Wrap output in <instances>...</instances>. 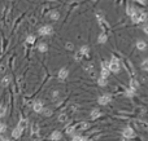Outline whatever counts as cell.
<instances>
[{"mask_svg":"<svg viewBox=\"0 0 148 141\" xmlns=\"http://www.w3.org/2000/svg\"><path fill=\"white\" fill-rule=\"evenodd\" d=\"M74 130H75V127H70V128H68V130H66V132H68V133H72Z\"/></svg>","mask_w":148,"mask_h":141,"instance_id":"cell-29","label":"cell"},{"mask_svg":"<svg viewBox=\"0 0 148 141\" xmlns=\"http://www.w3.org/2000/svg\"><path fill=\"white\" fill-rule=\"evenodd\" d=\"M9 82H11V76H9V75H7V76H4V78H3V80H2V86H4V87H5V86H8V84H9Z\"/></svg>","mask_w":148,"mask_h":141,"instance_id":"cell-14","label":"cell"},{"mask_svg":"<svg viewBox=\"0 0 148 141\" xmlns=\"http://www.w3.org/2000/svg\"><path fill=\"white\" fill-rule=\"evenodd\" d=\"M88 51H90L88 45H82V47H81V51H79V53H81L82 56H86V54L88 53Z\"/></svg>","mask_w":148,"mask_h":141,"instance_id":"cell-11","label":"cell"},{"mask_svg":"<svg viewBox=\"0 0 148 141\" xmlns=\"http://www.w3.org/2000/svg\"><path fill=\"white\" fill-rule=\"evenodd\" d=\"M5 130H7V124H3V123H0V133L5 132Z\"/></svg>","mask_w":148,"mask_h":141,"instance_id":"cell-24","label":"cell"},{"mask_svg":"<svg viewBox=\"0 0 148 141\" xmlns=\"http://www.w3.org/2000/svg\"><path fill=\"white\" fill-rule=\"evenodd\" d=\"M52 31H53V29L51 26H43V27L39 29V34L40 35H51Z\"/></svg>","mask_w":148,"mask_h":141,"instance_id":"cell-4","label":"cell"},{"mask_svg":"<svg viewBox=\"0 0 148 141\" xmlns=\"http://www.w3.org/2000/svg\"><path fill=\"white\" fill-rule=\"evenodd\" d=\"M108 70H111L113 73H118L120 71V61L116 57H112L111 62H108Z\"/></svg>","mask_w":148,"mask_h":141,"instance_id":"cell-2","label":"cell"},{"mask_svg":"<svg viewBox=\"0 0 148 141\" xmlns=\"http://www.w3.org/2000/svg\"><path fill=\"white\" fill-rule=\"evenodd\" d=\"M109 76V70L108 69H101V78L107 79Z\"/></svg>","mask_w":148,"mask_h":141,"instance_id":"cell-16","label":"cell"},{"mask_svg":"<svg viewBox=\"0 0 148 141\" xmlns=\"http://www.w3.org/2000/svg\"><path fill=\"white\" fill-rule=\"evenodd\" d=\"M21 133H22V130H19L18 127H16L13 131H12V137L13 138H18L21 136Z\"/></svg>","mask_w":148,"mask_h":141,"instance_id":"cell-9","label":"cell"},{"mask_svg":"<svg viewBox=\"0 0 148 141\" xmlns=\"http://www.w3.org/2000/svg\"><path fill=\"white\" fill-rule=\"evenodd\" d=\"M26 126H27V120H26V119H21L17 127H18L19 130H22V131H24V130L26 128Z\"/></svg>","mask_w":148,"mask_h":141,"instance_id":"cell-10","label":"cell"},{"mask_svg":"<svg viewBox=\"0 0 148 141\" xmlns=\"http://www.w3.org/2000/svg\"><path fill=\"white\" fill-rule=\"evenodd\" d=\"M134 130L131 128V127H126L125 130H123V137H126V138H131V137H134Z\"/></svg>","mask_w":148,"mask_h":141,"instance_id":"cell-5","label":"cell"},{"mask_svg":"<svg viewBox=\"0 0 148 141\" xmlns=\"http://www.w3.org/2000/svg\"><path fill=\"white\" fill-rule=\"evenodd\" d=\"M3 141H11V140H7V138H4V140H3Z\"/></svg>","mask_w":148,"mask_h":141,"instance_id":"cell-34","label":"cell"},{"mask_svg":"<svg viewBox=\"0 0 148 141\" xmlns=\"http://www.w3.org/2000/svg\"><path fill=\"white\" fill-rule=\"evenodd\" d=\"M136 47H138V49L144 51V49H145V42H143V40H139V42L136 43Z\"/></svg>","mask_w":148,"mask_h":141,"instance_id":"cell-13","label":"cell"},{"mask_svg":"<svg viewBox=\"0 0 148 141\" xmlns=\"http://www.w3.org/2000/svg\"><path fill=\"white\" fill-rule=\"evenodd\" d=\"M68 74H69L68 69H61V70L58 71V79H61V80L66 79V78H68Z\"/></svg>","mask_w":148,"mask_h":141,"instance_id":"cell-7","label":"cell"},{"mask_svg":"<svg viewBox=\"0 0 148 141\" xmlns=\"http://www.w3.org/2000/svg\"><path fill=\"white\" fill-rule=\"evenodd\" d=\"M145 18H147V16H145V13H144L143 10H135V12L131 14V19H133L134 24L143 22V21H145Z\"/></svg>","mask_w":148,"mask_h":141,"instance_id":"cell-1","label":"cell"},{"mask_svg":"<svg viewBox=\"0 0 148 141\" xmlns=\"http://www.w3.org/2000/svg\"><path fill=\"white\" fill-rule=\"evenodd\" d=\"M42 113H44V115H46V116H50V115L52 114V111H51L50 109H43V111H42Z\"/></svg>","mask_w":148,"mask_h":141,"instance_id":"cell-26","label":"cell"},{"mask_svg":"<svg viewBox=\"0 0 148 141\" xmlns=\"http://www.w3.org/2000/svg\"><path fill=\"white\" fill-rule=\"evenodd\" d=\"M38 49H39L40 52H46V51H47V44H46V43H40V44L38 45Z\"/></svg>","mask_w":148,"mask_h":141,"instance_id":"cell-17","label":"cell"},{"mask_svg":"<svg viewBox=\"0 0 148 141\" xmlns=\"http://www.w3.org/2000/svg\"><path fill=\"white\" fill-rule=\"evenodd\" d=\"M97 116H100V110L99 109H94L91 111V119H96Z\"/></svg>","mask_w":148,"mask_h":141,"instance_id":"cell-12","label":"cell"},{"mask_svg":"<svg viewBox=\"0 0 148 141\" xmlns=\"http://www.w3.org/2000/svg\"><path fill=\"white\" fill-rule=\"evenodd\" d=\"M97 84H99V86H101V87L107 86V79H104V78H99V80H97Z\"/></svg>","mask_w":148,"mask_h":141,"instance_id":"cell-19","label":"cell"},{"mask_svg":"<svg viewBox=\"0 0 148 141\" xmlns=\"http://www.w3.org/2000/svg\"><path fill=\"white\" fill-rule=\"evenodd\" d=\"M111 100H112L111 95H101V96L99 97V100H97V102H99L100 105H107Z\"/></svg>","mask_w":148,"mask_h":141,"instance_id":"cell-3","label":"cell"},{"mask_svg":"<svg viewBox=\"0 0 148 141\" xmlns=\"http://www.w3.org/2000/svg\"><path fill=\"white\" fill-rule=\"evenodd\" d=\"M142 67H143V70H147V60H144V61H143Z\"/></svg>","mask_w":148,"mask_h":141,"instance_id":"cell-28","label":"cell"},{"mask_svg":"<svg viewBox=\"0 0 148 141\" xmlns=\"http://www.w3.org/2000/svg\"><path fill=\"white\" fill-rule=\"evenodd\" d=\"M143 30H144V32H145V34H148V29H147V26H144V27H143Z\"/></svg>","mask_w":148,"mask_h":141,"instance_id":"cell-33","label":"cell"},{"mask_svg":"<svg viewBox=\"0 0 148 141\" xmlns=\"http://www.w3.org/2000/svg\"><path fill=\"white\" fill-rule=\"evenodd\" d=\"M66 119H68V118H66L65 114H61V115L58 116V120H60V122H66Z\"/></svg>","mask_w":148,"mask_h":141,"instance_id":"cell-23","label":"cell"},{"mask_svg":"<svg viewBox=\"0 0 148 141\" xmlns=\"http://www.w3.org/2000/svg\"><path fill=\"white\" fill-rule=\"evenodd\" d=\"M138 3H140V4H145V0H136Z\"/></svg>","mask_w":148,"mask_h":141,"instance_id":"cell-32","label":"cell"},{"mask_svg":"<svg viewBox=\"0 0 148 141\" xmlns=\"http://www.w3.org/2000/svg\"><path fill=\"white\" fill-rule=\"evenodd\" d=\"M66 48L72 51V49H73V45H72V43H68V44H66Z\"/></svg>","mask_w":148,"mask_h":141,"instance_id":"cell-31","label":"cell"},{"mask_svg":"<svg viewBox=\"0 0 148 141\" xmlns=\"http://www.w3.org/2000/svg\"><path fill=\"white\" fill-rule=\"evenodd\" d=\"M130 84H131V88H130V89H133V91H136V88H138L139 83L136 82L135 79H131V82H130Z\"/></svg>","mask_w":148,"mask_h":141,"instance_id":"cell-15","label":"cell"},{"mask_svg":"<svg viewBox=\"0 0 148 141\" xmlns=\"http://www.w3.org/2000/svg\"><path fill=\"white\" fill-rule=\"evenodd\" d=\"M61 137H62V135H61L60 131H55V132L51 133V140H52V141H58Z\"/></svg>","mask_w":148,"mask_h":141,"instance_id":"cell-8","label":"cell"},{"mask_svg":"<svg viewBox=\"0 0 148 141\" xmlns=\"http://www.w3.org/2000/svg\"><path fill=\"white\" fill-rule=\"evenodd\" d=\"M35 42V36H33V35H30L29 38H27V43H30V44H33Z\"/></svg>","mask_w":148,"mask_h":141,"instance_id":"cell-25","label":"cell"},{"mask_svg":"<svg viewBox=\"0 0 148 141\" xmlns=\"http://www.w3.org/2000/svg\"><path fill=\"white\" fill-rule=\"evenodd\" d=\"M81 58H82V54H81V53H77V56H75V60H77V61H79Z\"/></svg>","mask_w":148,"mask_h":141,"instance_id":"cell-30","label":"cell"},{"mask_svg":"<svg viewBox=\"0 0 148 141\" xmlns=\"http://www.w3.org/2000/svg\"><path fill=\"white\" fill-rule=\"evenodd\" d=\"M107 39H108L107 34H103V35H100V38H99V43H105V42H107Z\"/></svg>","mask_w":148,"mask_h":141,"instance_id":"cell-20","label":"cell"},{"mask_svg":"<svg viewBox=\"0 0 148 141\" xmlns=\"http://www.w3.org/2000/svg\"><path fill=\"white\" fill-rule=\"evenodd\" d=\"M58 17H60L58 12H53V13L51 14V18H52V19H55V21H56V19H58Z\"/></svg>","mask_w":148,"mask_h":141,"instance_id":"cell-21","label":"cell"},{"mask_svg":"<svg viewBox=\"0 0 148 141\" xmlns=\"http://www.w3.org/2000/svg\"><path fill=\"white\" fill-rule=\"evenodd\" d=\"M72 141H86V140H84L82 136H74V137L72 138Z\"/></svg>","mask_w":148,"mask_h":141,"instance_id":"cell-22","label":"cell"},{"mask_svg":"<svg viewBox=\"0 0 148 141\" xmlns=\"http://www.w3.org/2000/svg\"><path fill=\"white\" fill-rule=\"evenodd\" d=\"M134 92H135V91H133V89H127V91H126V96L131 97V96L134 95Z\"/></svg>","mask_w":148,"mask_h":141,"instance_id":"cell-27","label":"cell"},{"mask_svg":"<svg viewBox=\"0 0 148 141\" xmlns=\"http://www.w3.org/2000/svg\"><path fill=\"white\" fill-rule=\"evenodd\" d=\"M33 109H34L35 113H42V111H43V109H44V106H43V104H42L40 101H36V102H34Z\"/></svg>","mask_w":148,"mask_h":141,"instance_id":"cell-6","label":"cell"},{"mask_svg":"<svg viewBox=\"0 0 148 141\" xmlns=\"http://www.w3.org/2000/svg\"><path fill=\"white\" fill-rule=\"evenodd\" d=\"M7 113V108L4 105H0V118H3Z\"/></svg>","mask_w":148,"mask_h":141,"instance_id":"cell-18","label":"cell"}]
</instances>
